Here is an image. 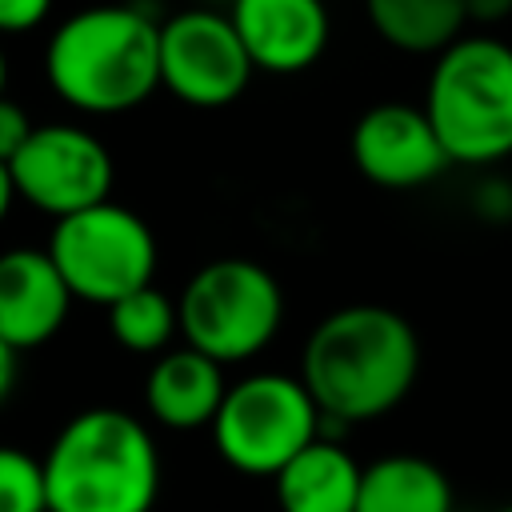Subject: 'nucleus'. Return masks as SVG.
I'll use <instances>...</instances> for the list:
<instances>
[{"label": "nucleus", "instance_id": "f257e3e1", "mask_svg": "<svg viewBox=\"0 0 512 512\" xmlns=\"http://www.w3.org/2000/svg\"><path fill=\"white\" fill-rule=\"evenodd\" d=\"M420 372L416 328L384 304H344L304 340L300 380L320 408V436L380 420L404 404Z\"/></svg>", "mask_w": 512, "mask_h": 512}, {"label": "nucleus", "instance_id": "f03ea898", "mask_svg": "<svg viewBox=\"0 0 512 512\" xmlns=\"http://www.w3.org/2000/svg\"><path fill=\"white\" fill-rule=\"evenodd\" d=\"M52 92L84 116H120L160 88V20L136 4H88L44 44Z\"/></svg>", "mask_w": 512, "mask_h": 512}, {"label": "nucleus", "instance_id": "7ed1b4c3", "mask_svg": "<svg viewBox=\"0 0 512 512\" xmlns=\"http://www.w3.org/2000/svg\"><path fill=\"white\" fill-rule=\"evenodd\" d=\"M48 512H152L160 448L124 408H84L48 444Z\"/></svg>", "mask_w": 512, "mask_h": 512}, {"label": "nucleus", "instance_id": "20e7f679", "mask_svg": "<svg viewBox=\"0 0 512 512\" xmlns=\"http://www.w3.org/2000/svg\"><path fill=\"white\" fill-rule=\"evenodd\" d=\"M420 108L452 164L492 168L512 156V44L460 36L436 56Z\"/></svg>", "mask_w": 512, "mask_h": 512}, {"label": "nucleus", "instance_id": "39448f33", "mask_svg": "<svg viewBox=\"0 0 512 512\" xmlns=\"http://www.w3.org/2000/svg\"><path fill=\"white\" fill-rule=\"evenodd\" d=\"M180 336L220 368L260 356L284 324L280 280L248 256L208 260L180 288Z\"/></svg>", "mask_w": 512, "mask_h": 512}, {"label": "nucleus", "instance_id": "423d86ee", "mask_svg": "<svg viewBox=\"0 0 512 512\" xmlns=\"http://www.w3.org/2000/svg\"><path fill=\"white\" fill-rule=\"evenodd\" d=\"M208 432L232 472L272 480L320 436V408L300 376L248 372L228 384Z\"/></svg>", "mask_w": 512, "mask_h": 512}, {"label": "nucleus", "instance_id": "0eeeda50", "mask_svg": "<svg viewBox=\"0 0 512 512\" xmlns=\"http://www.w3.org/2000/svg\"><path fill=\"white\" fill-rule=\"evenodd\" d=\"M48 256L60 268L72 300L112 308L116 300L152 284L160 248L140 212L104 200L56 220L48 236Z\"/></svg>", "mask_w": 512, "mask_h": 512}, {"label": "nucleus", "instance_id": "6e6552de", "mask_svg": "<svg viewBox=\"0 0 512 512\" xmlns=\"http://www.w3.org/2000/svg\"><path fill=\"white\" fill-rule=\"evenodd\" d=\"M252 60L228 8L188 4L160 20V88L188 108H228L252 80Z\"/></svg>", "mask_w": 512, "mask_h": 512}, {"label": "nucleus", "instance_id": "1a4fd4ad", "mask_svg": "<svg viewBox=\"0 0 512 512\" xmlns=\"http://www.w3.org/2000/svg\"><path fill=\"white\" fill-rule=\"evenodd\" d=\"M16 200L64 220L112 200L116 164L104 140L80 124H36L28 144L8 164Z\"/></svg>", "mask_w": 512, "mask_h": 512}, {"label": "nucleus", "instance_id": "9d476101", "mask_svg": "<svg viewBox=\"0 0 512 512\" xmlns=\"http://www.w3.org/2000/svg\"><path fill=\"white\" fill-rule=\"evenodd\" d=\"M348 156L364 180L396 192L420 188L452 164L424 108L400 100L372 104L356 116L348 136Z\"/></svg>", "mask_w": 512, "mask_h": 512}, {"label": "nucleus", "instance_id": "9b49d317", "mask_svg": "<svg viewBox=\"0 0 512 512\" xmlns=\"http://www.w3.org/2000/svg\"><path fill=\"white\" fill-rule=\"evenodd\" d=\"M228 20L256 72L296 76L312 68L332 36L324 0H232Z\"/></svg>", "mask_w": 512, "mask_h": 512}, {"label": "nucleus", "instance_id": "f8f14e48", "mask_svg": "<svg viewBox=\"0 0 512 512\" xmlns=\"http://www.w3.org/2000/svg\"><path fill=\"white\" fill-rule=\"evenodd\" d=\"M72 308V292L48 248L0 252V340L16 352L48 344Z\"/></svg>", "mask_w": 512, "mask_h": 512}, {"label": "nucleus", "instance_id": "ddd939ff", "mask_svg": "<svg viewBox=\"0 0 512 512\" xmlns=\"http://www.w3.org/2000/svg\"><path fill=\"white\" fill-rule=\"evenodd\" d=\"M224 392H228L224 368L188 344L156 356L144 376V408L160 428L172 432L212 428Z\"/></svg>", "mask_w": 512, "mask_h": 512}, {"label": "nucleus", "instance_id": "4468645a", "mask_svg": "<svg viewBox=\"0 0 512 512\" xmlns=\"http://www.w3.org/2000/svg\"><path fill=\"white\" fill-rule=\"evenodd\" d=\"M364 464L328 436H316L276 476L272 492L280 512H356Z\"/></svg>", "mask_w": 512, "mask_h": 512}, {"label": "nucleus", "instance_id": "2eb2a0df", "mask_svg": "<svg viewBox=\"0 0 512 512\" xmlns=\"http://www.w3.org/2000/svg\"><path fill=\"white\" fill-rule=\"evenodd\" d=\"M356 512H452V480L428 456L392 452L364 464Z\"/></svg>", "mask_w": 512, "mask_h": 512}, {"label": "nucleus", "instance_id": "dca6fc26", "mask_svg": "<svg viewBox=\"0 0 512 512\" xmlns=\"http://www.w3.org/2000/svg\"><path fill=\"white\" fill-rule=\"evenodd\" d=\"M364 16L388 48L412 56H440L468 24L464 0H364Z\"/></svg>", "mask_w": 512, "mask_h": 512}, {"label": "nucleus", "instance_id": "f3484780", "mask_svg": "<svg viewBox=\"0 0 512 512\" xmlns=\"http://www.w3.org/2000/svg\"><path fill=\"white\" fill-rule=\"evenodd\" d=\"M108 332L124 352L164 356L180 332V308L164 288L148 284L108 308Z\"/></svg>", "mask_w": 512, "mask_h": 512}, {"label": "nucleus", "instance_id": "a211bd4d", "mask_svg": "<svg viewBox=\"0 0 512 512\" xmlns=\"http://www.w3.org/2000/svg\"><path fill=\"white\" fill-rule=\"evenodd\" d=\"M0 512H48L44 460L0 444Z\"/></svg>", "mask_w": 512, "mask_h": 512}, {"label": "nucleus", "instance_id": "6ab92c4d", "mask_svg": "<svg viewBox=\"0 0 512 512\" xmlns=\"http://www.w3.org/2000/svg\"><path fill=\"white\" fill-rule=\"evenodd\" d=\"M32 128L36 124L28 120V112L12 96H0V164H12L16 160V152L28 144Z\"/></svg>", "mask_w": 512, "mask_h": 512}, {"label": "nucleus", "instance_id": "aec40b11", "mask_svg": "<svg viewBox=\"0 0 512 512\" xmlns=\"http://www.w3.org/2000/svg\"><path fill=\"white\" fill-rule=\"evenodd\" d=\"M52 0H0V36L32 32L48 20Z\"/></svg>", "mask_w": 512, "mask_h": 512}, {"label": "nucleus", "instance_id": "412c9836", "mask_svg": "<svg viewBox=\"0 0 512 512\" xmlns=\"http://www.w3.org/2000/svg\"><path fill=\"white\" fill-rule=\"evenodd\" d=\"M476 212L484 220H496V224L508 220L512 216V184L504 176H488L480 184V192H476Z\"/></svg>", "mask_w": 512, "mask_h": 512}, {"label": "nucleus", "instance_id": "4be33fe9", "mask_svg": "<svg viewBox=\"0 0 512 512\" xmlns=\"http://www.w3.org/2000/svg\"><path fill=\"white\" fill-rule=\"evenodd\" d=\"M468 8V20H480V24H500L504 16H512V0H464Z\"/></svg>", "mask_w": 512, "mask_h": 512}, {"label": "nucleus", "instance_id": "5701e85b", "mask_svg": "<svg viewBox=\"0 0 512 512\" xmlns=\"http://www.w3.org/2000/svg\"><path fill=\"white\" fill-rule=\"evenodd\" d=\"M16 376H20V352H16V348H8V344L0 340V404L12 396Z\"/></svg>", "mask_w": 512, "mask_h": 512}, {"label": "nucleus", "instance_id": "b1692460", "mask_svg": "<svg viewBox=\"0 0 512 512\" xmlns=\"http://www.w3.org/2000/svg\"><path fill=\"white\" fill-rule=\"evenodd\" d=\"M12 204H16V184H12V172H8V164H0V224L8 220Z\"/></svg>", "mask_w": 512, "mask_h": 512}, {"label": "nucleus", "instance_id": "393cba45", "mask_svg": "<svg viewBox=\"0 0 512 512\" xmlns=\"http://www.w3.org/2000/svg\"><path fill=\"white\" fill-rule=\"evenodd\" d=\"M4 84H8V60H4V48H0V96H4Z\"/></svg>", "mask_w": 512, "mask_h": 512}, {"label": "nucleus", "instance_id": "a878e982", "mask_svg": "<svg viewBox=\"0 0 512 512\" xmlns=\"http://www.w3.org/2000/svg\"><path fill=\"white\" fill-rule=\"evenodd\" d=\"M192 4H200V8H220V4H224V8H228L232 0H192Z\"/></svg>", "mask_w": 512, "mask_h": 512}, {"label": "nucleus", "instance_id": "bb28decb", "mask_svg": "<svg viewBox=\"0 0 512 512\" xmlns=\"http://www.w3.org/2000/svg\"><path fill=\"white\" fill-rule=\"evenodd\" d=\"M500 512H512V504H504V508H500Z\"/></svg>", "mask_w": 512, "mask_h": 512}]
</instances>
